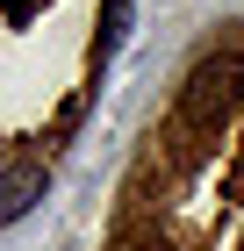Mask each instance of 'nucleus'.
Masks as SVG:
<instances>
[{
	"mask_svg": "<svg viewBox=\"0 0 244 251\" xmlns=\"http://www.w3.org/2000/svg\"><path fill=\"white\" fill-rule=\"evenodd\" d=\"M43 201V165H15V173H0V223H15Z\"/></svg>",
	"mask_w": 244,
	"mask_h": 251,
	"instance_id": "obj_2",
	"label": "nucleus"
},
{
	"mask_svg": "<svg viewBox=\"0 0 244 251\" xmlns=\"http://www.w3.org/2000/svg\"><path fill=\"white\" fill-rule=\"evenodd\" d=\"M237 86H244V72H237V58H208V65H194V79H187V94H180V108H187V122H223L230 115V100H237Z\"/></svg>",
	"mask_w": 244,
	"mask_h": 251,
	"instance_id": "obj_1",
	"label": "nucleus"
}]
</instances>
